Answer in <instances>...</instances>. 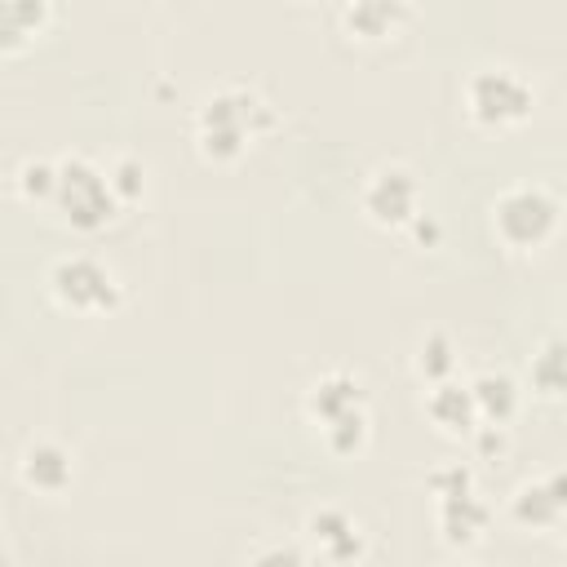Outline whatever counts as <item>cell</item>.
I'll use <instances>...</instances> for the list:
<instances>
[{"instance_id": "6", "label": "cell", "mask_w": 567, "mask_h": 567, "mask_svg": "<svg viewBox=\"0 0 567 567\" xmlns=\"http://www.w3.org/2000/svg\"><path fill=\"white\" fill-rule=\"evenodd\" d=\"M53 292L75 310H111L120 301L115 275L93 257H62L53 266Z\"/></svg>"}, {"instance_id": "15", "label": "cell", "mask_w": 567, "mask_h": 567, "mask_svg": "<svg viewBox=\"0 0 567 567\" xmlns=\"http://www.w3.org/2000/svg\"><path fill=\"white\" fill-rule=\"evenodd\" d=\"M403 9L399 4H385V0H372V4H350L346 9V18H350V27L359 31V35H381L394 18H399Z\"/></svg>"}, {"instance_id": "18", "label": "cell", "mask_w": 567, "mask_h": 567, "mask_svg": "<svg viewBox=\"0 0 567 567\" xmlns=\"http://www.w3.org/2000/svg\"><path fill=\"white\" fill-rule=\"evenodd\" d=\"M0 18H4L0 35H4V40H18V35H22V31H18V22H35V18H40V9H35V4H18V0H4V4H0Z\"/></svg>"}, {"instance_id": "3", "label": "cell", "mask_w": 567, "mask_h": 567, "mask_svg": "<svg viewBox=\"0 0 567 567\" xmlns=\"http://www.w3.org/2000/svg\"><path fill=\"white\" fill-rule=\"evenodd\" d=\"M558 226V204L540 186H514L496 199V230L514 248H536Z\"/></svg>"}, {"instance_id": "4", "label": "cell", "mask_w": 567, "mask_h": 567, "mask_svg": "<svg viewBox=\"0 0 567 567\" xmlns=\"http://www.w3.org/2000/svg\"><path fill=\"white\" fill-rule=\"evenodd\" d=\"M465 97H470L474 120H483V124H514L532 106V84L514 66H483V71L470 75Z\"/></svg>"}, {"instance_id": "21", "label": "cell", "mask_w": 567, "mask_h": 567, "mask_svg": "<svg viewBox=\"0 0 567 567\" xmlns=\"http://www.w3.org/2000/svg\"><path fill=\"white\" fill-rule=\"evenodd\" d=\"M252 567H306V558H301L292 545H266V549L252 558Z\"/></svg>"}, {"instance_id": "11", "label": "cell", "mask_w": 567, "mask_h": 567, "mask_svg": "<svg viewBox=\"0 0 567 567\" xmlns=\"http://www.w3.org/2000/svg\"><path fill=\"white\" fill-rule=\"evenodd\" d=\"M425 408H430V416H434L443 430H470L474 416H478L474 390H470V385H452V381H439Z\"/></svg>"}, {"instance_id": "8", "label": "cell", "mask_w": 567, "mask_h": 567, "mask_svg": "<svg viewBox=\"0 0 567 567\" xmlns=\"http://www.w3.org/2000/svg\"><path fill=\"white\" fill-rule=\"evenodd\" d=\"M514 514H518V523H532V527L558 523L567 514V470H554L536 483H523L514 496Z\"/></svg>"}, {"instance_id": "13", "label": "cell", "mask_w": 567, "mask_h": 567, "mask_svg": "<svg viewBox=\"0 0 567 567\" xmlns=\"http://www.w3.org/2000/svg\"><path fill=\"white\" fill-rule=\"evenodd\" d=\"M470 390H474L478 416H487L492 425L509 421V416H514V408H518V390H514V381H509L505 372H483Z\"/></svg>"}, {"instance_id": "19", "label": "cell", "mask_w": 567, "mask_h": 567, "mask_svg": "<svg viewBox=\"0 0 567 567\" xmlns=\"http://www.w3.org/2000/svg\"><path fill=\"white\" fill-rule=\"evenodd\" d=\"M22 190H27V195H53V190H58V168H49V164H27V168H22Z\"/></svg>"}, {"instance_id": "16", "label": "cell", "mask_w": 567, "mask_h": 567, "mask_svg": "<svg viewBox=\"0 0 567 567\" xmlns=\"http://www.w3.org/2000/svg\"><path fill=\"white\" fill-rule=\"evenodd\" d=\"M363 434H368L363 408H359V412H346V416L332 421V425H323V439H328V447H337V452H354V447L363 443Z\"/></svg>"}, {"instance_id": "7", "label": "cell", "mask_w": 567, "mask_h": 567, "mask_svg": "<svg viewBox=\"0 0 567 567\" xmlns=\"http://www.w3.org/2000/svg\"><path fill=\"white\" fill-rule=\"evenodd\" d=\"M416 177L399 164L390 168H377L372 182L363 186V208L372 213V221L381 226H403V221H416Z\"/></svg>"}, {"instance_id": "2", "label": "cell", "mask_w": 567, "mask_h": 567, "mask_svg": "<svg viewBox=\"0 0 567 567\" xmlns=\"http://www.w3.org/2000/svg\"><path fill=\"white\" fill-rule=\"evenodd\" d=\"M53 199L62 204L66 221L80 226V230L106 226L111 213H115V204H120V195H115V186H111V173L93 168V164L80 159V155H71V159L58 164V190H53Z\"/></svg>"}, {"instance_id": "9", "label": "cell", "mask_w": 567, "mask_h": 567, "mask_svg": "<svg viewBox=\"0 0 567 567\" xmlns=\"http://www.w3.org/2000/svg\"><path fill=\"white\" fill-rule=\"evenodd\" d=\"M310 536L319 540V549L332 558V563H346L363 549V536H359V523L346 514V509H319L310 514Z\"/></svg>"}, {"instance_id": "1", "label": "cell", "mask_w": 567, "mask_h": 567, "mask_svg": "<svg viewBox=\"0 0 567 567\" xmlns=\"http://www.w3.org/2000/svg\"><path fill=\"white\" fill-rule=\"evenodd\" d=\"M266 124H270V111H266V102L257 93H248V89H217L199 106V146L213 159H230Z\"/></svg>"}, {"instance_id": "10", "label": "cell", "mask_w": 567, "mask_h": 567, "mask_svg": "<svg viewBox=\"0 0 567 567\" xmlns=\"http://www.w3.org/2000/svg\"><path fill=\"white\" fill-rule=\"evenodd\" d=\"M359 408H363L359 381L346 377V372H332V377H323V381L310 390V412H315L323 425H332V421H341L346 412H359Z\"/></svg>"}, {"instance_id": "14", "label": "cell", "mask_w": 567, "mask_h": 567, "mask_svg": "<svg viewBox=\"0 0 567 567\" xmlns=\"http://www.w3.org/2000/svg\"><path fill=\"white\" fill-rule=\"evenodd\" d=\"M532 385L540 394H563L567 390V346L563 341L540 346V354L532 359Z\"/></svg>"}, {"instance_id": "5", "label": "cell", "mask_w": 567, "mask_h": 567, "mask_svg": "<svg viewBox=\"0 0 567 567\" xmlns=\"http://www.w3.org/2000/svg\"><path fill=\"white\" fill-rule=\"evenodd\" d=\"M430 487L439 492V527L447 540H474L487 523V505L474 496L470 470L465 465H447L430 474Z\"/></svg>"}, {"instance_id": "17", "label": "cell", "mask_w": 567, "mask_h": 567, "mask_svg": "<svg viewBox=\"0 0 567 567\" xmlns=\"http://www.w3.org/2000/svg\"><path fill=\"white\" fill-rule=\"evenodd\" d=\"M447 368H452V346H447L443 332H430L425 346H421V372L425 377H443Z\"/></svg>"}, {"instance_id": "12", "label": "cell", "mask_w": 567, "mask_h": 567, "mask_svg": "<svg viewBox=\"0 0 567 567\" xmlns=\"http://www.w3.org/2000/svg\"><path fill=\"white\" fill-rule=\"evenodd\" d=\"M22 478L40 492H58V487L71 483V456L58 443H35L22 461Z\"/></svg>"}, {"instance_id": "20", "label": "cell", "mask_w": 567, "mask_h": 567, "mask_svg": "<svg viewBox=\"0 0 567 567\" xmlns=\"http://www.w3.org/2000/svg\"><path fill=\"white\" fill-rule=\"evenodd\" d=\"M111 186H115V195H137V186H142V164H137V159H115Z\"/></svg>"}]
</instances>
